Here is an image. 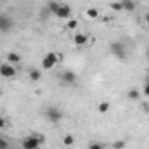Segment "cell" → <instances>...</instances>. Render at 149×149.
Listing matches in <instances>:
<instances>
[{"label":"cell","mask_w":149,"mask_h":149,"mask_svg":"<svg viewBox=\"0 0 149 149\" xmlns=\"http://www.w3.org/2000/svg\"><path fill=\"white\" fill-rule=\"evenodd\" d=\"M5 127V120L3 118H0V128H3Z\"/></svg>","instance_id":"24"},{"label":"cell","mask_w":149,"mask_h":149,"mask_svg":"<svg viewBox=\"0 0 149 149\" xmlns=\"http://www.w3.org/2000/svg\"><path fill=\"white\" fill-rule=\"evenodd\" d=\"M144 19H146V23H148V24H149V12H148V14H146V16H144Z\"/></svg>","instance_id":"25"},{"label":"cell","mask_w":149,"mask_h":149,"mask_svg":"<svg viewBox=\"0 0 149 149\" xmlns=\"http://www.w3.org/2000/svg\"><path fill=\"white\" fill-rule=\"evenodd\" d=\"M0 149H9V142H7V139H3L2 135H0Z\"/></svg>","instance_id":"19"},{"label":"cell","mask_w":149,"mask_h":149,"mask_svg":"<svg viewBox=\"0 0 149 149\" xmlns=\"http://www.w3.org/2000/svg\"><path fill=\"white\" fill-rule=\"evenodd\" d=\"M59 61H61L59 54H56V52H49V54L42 59V66H43L45 70H52V68H54Z\"/></svg>","instance_id":"1"},{"label":"cell","mask_w":149,"mask_h":149,"mask_svg":"<svg viewBox=\"0 0 149 149\" xmlns=\"http://www.w3.org/2000/svg\"><path fill=\"white\" fill-rule=\"evenodd\" d=\"M59 5H61V3H57V2H49V3H47V10H49V12H52V14L56 16V12H57Z\"/></svg>","instance_id":"12"},{"label":"cell","mask_w":149,"mask_h":149,"mask_svg":"<svg viewBox=\"0 0 149 149\" xmlns=\"http://www.w3.org/2000/svg\"><path fill=\"white\" fill-rule=\"evenodd\" d=\"M19 61H21V56H19V54H16V52L7 54V63H10V64H19Z\"/></svg>","instance_id":"10"},{"label":"cell","mask_w":149,"mask_h":149,"mask_svg":"<svg viewBox=\"0 0 149 149\" xmlns=\"http://www.w3.org/2000/svg\"><path fill=\"white\" fill-rule=\"evenodd\" d=\"M108 109H109V102H101L99 104V113H108Z\"/></svg>","instance_id":"16"},{"label":"cell","mask_w":149,"mask_h":149,"mask_svg":"<svg viewBox=\"0 0 149 149\" xmlns=\"http://www.w3.org/2000/svg\"><path fill=\"white\" fill-rule=\"evenodd\" d=\"M144 95H149V81L144 85Z\"/></svg>","instance_id":"23"},{"label":"cell","mask_w":149,"mask_h":149,"mask_svg":"<svg viewBox=\"0 0 149 149\" xmlns=\"http://www.w3.org/2000/svg\"><path fill=\"white\" fill-rule=\"evenodd\" d=\"M12 19L9 17V16H5V14H0V31H3V33H7V31H10V28H12Z\"/></svg>","instance_id":"6"},{"label":"cell","mask_w":149,"mask_h":149,"mask_svg":"<svg viewBox=\"0 0 149 149\" xmlns=\"http://www.w3.org/2000/svg\"><path fill=\"white\" fill-rule=\"evenodd\" d=\"M0 74H2L3 78H12V76L16 74L14 64H10V63H2V64H0Z\"/></svg>","instance_id":"4"},{"label":"cell","mask_w":149,"mask_h":149,"mask_svg":"<svg viewBox=\"0 0 149 149\" xmlns=\"http://www.w3.org/2000/svg\"><path fill=\"white\" fill-rule=\"evenodd\" d=\"M128 99H134V101L139 99V90H137V88H132V90L128 92Z\"/></svg>","instance_id":"17"},{"label":"cell","mask_w":149,"mask_h":149,"mask_svg":"<svg viewBox=\"0 0 149 149\" xmlns=\"http://www.w3.org/2000/svg\"><path fill=\"white\" fill-rule=\"evenodd\" d=\"M87 16H88L90 19H97L99 12H97V9H88V10H87Z\"/></svg>","instance_id":"15"},{"label":"cell","mask_w":149,"mask_h":149,"mask_svg":"<svg viewBox=\"0 0 149 149\" xmlns=\"http://www.w3.org/2000/svg\"><path fill=\"white\" fill-rule=\"evenodd\" d=\"M121 5L125 10H134L135 9V2L134 0H121Z\"/></svg>","instance_id":"11"},{"label":"cell","mask_w":149,"mask_h":149,"mask_svg":"<svg viewBox=\"0 0 149 149\" xmlns=\"http://www.w3.org/2000/svg\"><path fill=\"white\" fill-rule=\"evenodd\" d=\"M61 80L64 81V83H74L76 81V74L73 71H64V73L61 74Z\"/></svg>","instance_id":"9"},{"label":"cell","mask_w":149,"mask_h":149,"mask_svg":"<svg viewBox=\"0 0 149 149\" xmlns=\"http://www.w3.org/2000/svg\"><path fill=\"white\" fill-rule=\"evenodd\" d=\"M113 148L114 149H123L125 148V141H116V142L113 144Z\"/></svg>","instance_id":"21"},{"label":"cell","mask_w":149,"mask_h":149,"mask_svg":"<svg viewBox=\"0 0 149 149\" xmlns=\"http://www.w3.org/2000/svg\"><path fill=\"white\" fill-rule=\"evenodd\" d=\"M9 149H10V148H9Z\"/></svg>","instance_id":"28"},{"label":"cell","mask_w":149,"mask_h":149,"mask_svg":"<svg viewBox=\"0 0 149 149\" xmlns=\"http://www.w3.org/2000/svg\"><path fill=\"white\" fill-rule=\"evenodd\" d=\"M148 57H149V50H148Z\"/></svg>","instance_id":"26"},{"label":"cell","mask_w":149,"mask_h":149,"mask_svg":"<svg viewBox=\"0 0 149 149\" xmlns=\"http://www.w3.org/2000/svg\"><path fill=\"white\" fill-rule=\"evenodd\" d=\"M43 142V137L40 135H30L23 141V149H38V146Z\"/></svg>","instance_id":"2"},{"label":"cell","mask_w":149,"mask_h":149,"mask_svg":"<svg viewBox=\"0 0 149 149\" xmlns=\"http://www.w3.org/2000/svg\"><path fill=\"white\" fill-rule=\"evenodd\" d=\"M111 52H113V56H116L118 59H125V57H127V50H125V47H123L120 42L111 43Z\"/></svg>","instance_id":"5"},{"label":"cell","mask_w":149,"mask_h":149,"mask_svg":"<svg viewBox=\"0 0 149 149\" xmlns=\"http://www.w3.org/2000/svg\"><path fill=\"white\" fill-rule=\"evenodd\" d=\"M56 16H57L59 19H68V17L71 16V9H70V5L61 3V5H59V9H57V12H56Z\"/></svg>","instance_id":"7"},{"label":"cell","mask_w":149,"mask_h":149,"mask_svg":"<svg viewBox=\"0 0 149 149\" xmlns=\"http://www.w3.org/2000/svg\"><path fill=\"white\" fill-rule=\"evenodd\" d=\"M63 144H64L66 148H70V146H73V144H74V137H73V135H66V137L63 139Z\"/></svg>","instance_id":"13"},{"label":"cell","mask_w":149,"mask_h":149,"mask_svg":"<svg viewBox=\"0 0 149 149\" xmlns=\"http://www.w3.org/2000/svg\"><path fill=\"white\" fill-rule=\"evenodd\" d=\"M87 42H88V38H87L85 33H74L73 35V43L74 45H78V47H83Z\"/></svg>","instance_id":"8"},{"label":"cell","mask_w":149,"mask_h":149,"mask_svg":"<svg viewBox=\"0 0 149 149\" xmlns=\"http://www.w3.org/2000/svg\"><path fill=\"white\" fill-rule=\"evenodd\" d=\"M88 149H104L102 148V144H97V142H94V144H90Z\"/></svg>","instance_id":"22"},{"label":"cell","mask_w":149,"mask_h":149,"mask_svg":"<svg viewBox=\"0 0 149 149\" xmlns=\"http://www.w3.org/2000/svg\"><path fill=\"white\" fill-rule=\"evenodd\" d=\"M0 94H2V90H0Z\"/></svg>","instance_id":"27"},{"label":"cell","mask_w":149,"mask_h":149,"mask_svg":"<svg viewBox=\"0 0 149 149\" xmlns=\"http://www.w3.org/2000/svg\"><path fill=\"white\" fill-rule=\"evenodd\" d=\"M68 28H70V30H76V28H78V21H76V19H70V21H68Z\"/></svg>","instance_id":"18"},{"label":"cell","mask_w":149,"mask_h":149,"mask_svg":"<svg viewBox=\"0 0 149 149\" xmlns=\"http://www.w3.org/2000/svg\"><path fill=\"white\" fill-rule=\"evenodd\" d=\"M45 116H47V120L52 121V123H57V121L63 120V113L59 111L57 108H49V109L45 111Z\"/></svg>","instance_id":"3"},{"label":"cell","mask_w":149,"mask_h":149,"mask_svg":"<svg viewBox=\"0 0 149 149\" xmlns=\"http://www.w3.org/2000/svg\"><path fill=\"white\" fill-rule=\"evenodd\" d=\"M111 9H113V10H121V9H123V5H121V2H113Z\"/></svg>","instance_id":"20"},{"label":"cell","mask_w":149,"mask_h":149,"mask_svg":"<svg viewBox=\"0 0 149 149\" xmlns=\"http://www.w3.org/2000/svg\"><path fill=\"white\" fill-rule=\"evenodd\" d=\"M40 76H42V74H40V71H38V70H31V71H30V78H31L33 81L40 80Z\"/></svg>","instance_id":"14"}]
</instances>
